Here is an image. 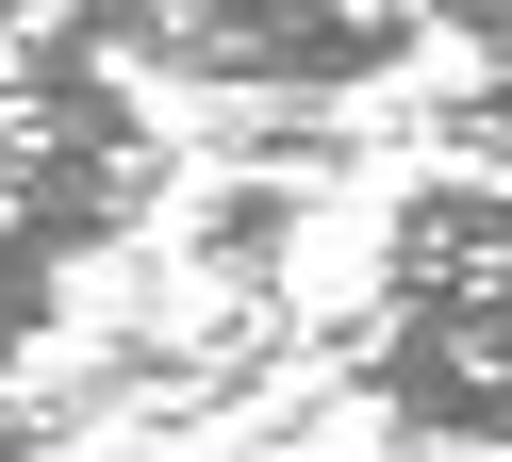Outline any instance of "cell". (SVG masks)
Here are the masks:
<instances>
[{"instance_id": "1", "label": "cell", "mask_w": 512, "mask_h": 462, "mask_svg": "<svg viewBox=\"0 0 512 462\" xmlns=\"http://www.w3.org/2000/svg\"><path fill=\"white\" fill-rule=\"evenodd\" d=\"M298 231H314V182H248V165H215V182L182 198V264H199L215 297H281Z\"/></svg>"}, {"instance_id": "2", "label": "cell", "mask_w": 512, "mask_h": 462, "mask_svg": "<svg viewBox=\"0 0 512 462\" xmlns=\"http://www.w3.org/2000/svg\"><path fill=\"white\" fill-rule=\"evenodd\" d=\"M67 446H83L67 380H0V462H67Z\"/></svg>"}, {"instance_id": "3", "label": "cell", "mask_w": 512, "mask_h": 462, "mask_svg": "<svg viewBox=\"0 0 512 462\" xmlns=\"http://www.w3.org/2000/svg\"><path fill=\"white\" fill-rule=\"evenodd\" d=\"M34 17H50V0H0V50H17V33H34Z\"/></svg>"}]
</instances>
